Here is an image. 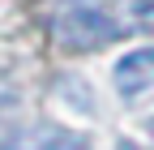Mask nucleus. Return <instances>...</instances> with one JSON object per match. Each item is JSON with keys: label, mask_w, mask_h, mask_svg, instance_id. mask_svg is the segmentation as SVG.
<instances>
[{"label": "nucleus", "mask_w": 154, "mask_h": 150, "mask_svg": "<svg viewBox=\"0 0 154 150\" xmlns=\"http://www.w3.org/2000/svg\"><path fill=\"white\" fill-rule=\"evenodd\" d=\"M47 26L69 52H94L154 30V0H47Z\"/></svg>", "instance_id": "f257e3e1"}, {"label": "nucleus", "mask_w": 154, "mask_h": 150, "mask_svg": "<svg viewBox=\"0 0 154 150\" xmlns=\"http://www.w3.org/2000/svg\"><path fill=\"white\" fill-rule=\"evenodd\" d=\"M0 150H90V137L60 124H30L0 142Z\"/></svg>", "instance_id": "f03ea898"}, {"label": "nucleus", "mask_w": 154, "mask_h": 150, "mask_svg": "<svg viewBox=\"0 0 154 150\" xmlns=\"http://www.w3.org/2000/svg\"><path fill=\"white\" fill-rule=\"evenodd\" d=\"M150 133H154V116H150Z\"/></svg>", "instance_id": "39448f33"}, {"label": "nucleus", "mask_w": 154, "mask_h": 150, "mask_svg": "<svg viewBox=\"0 0 154 150\" xmlns=\"http://www.w3.org/2000/svg\"><path fill=\"white\" fill-rule=\"evenodd\" d=\"M111 77H116V90L124 99H137L141 90H150L154 86V47H137V52L120 56L116 69H111Z\"/></svg>", "instance_id": "7ed1b4c3"}, {"label": "nucleus", "mask_w": 154, "mask_h": 150, "mask_svg": "<svg viewBox=\"0 0 154 150\" xmlns=\"http://www.w3.org/2000/svg\"><path fill=\"white\" fill-rule=\"evenodd\" d=\"M116 150H141L137 142H120V146H116Z\"/></svg>", "instance_id": "20e7f679"}]
</instances>
